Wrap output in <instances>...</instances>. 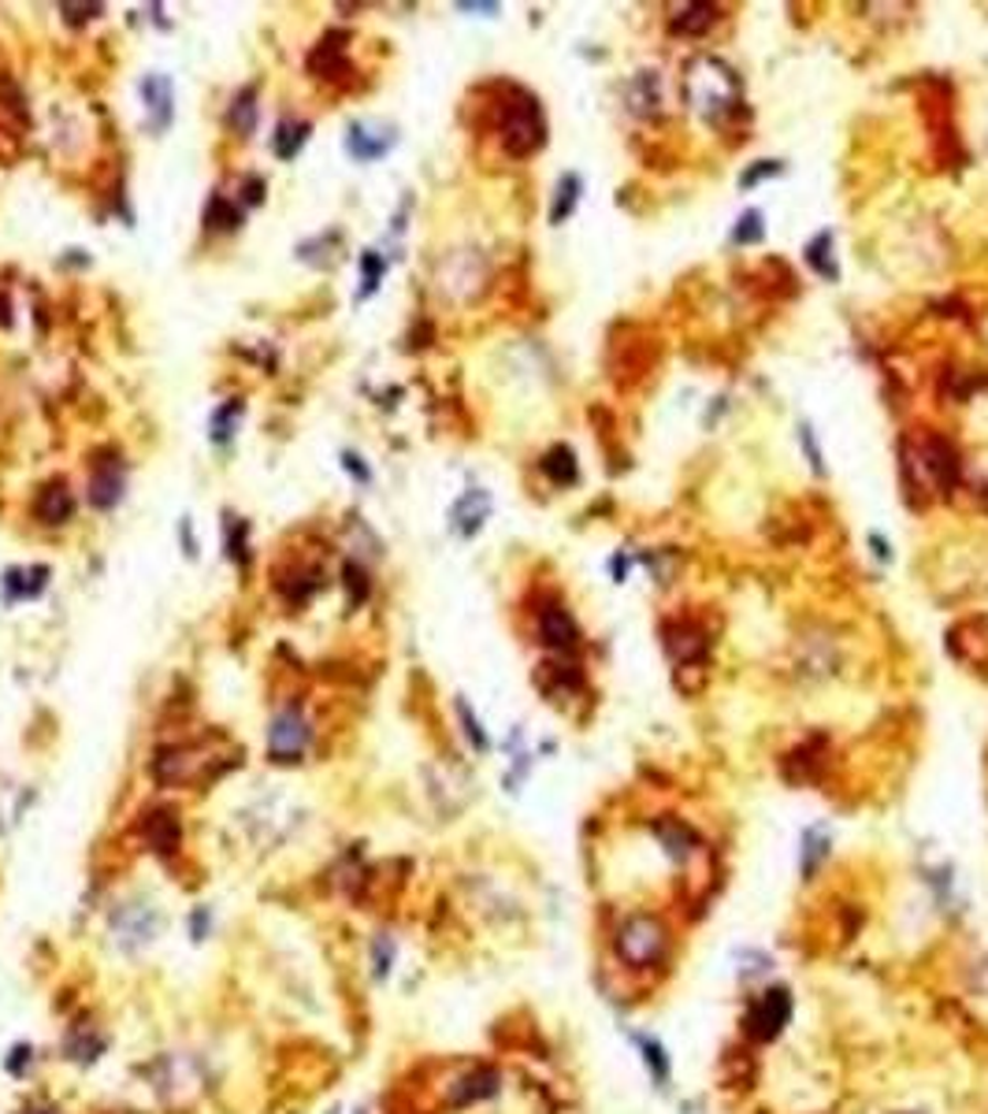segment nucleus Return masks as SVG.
Here are the masks:
<instances>
[{"instance_id": "4c0bfd02", "label": "nucleus", "mask_w": 988, "mask_h": 1114, "mask_svg": "<svg viewBox=\"0 0 988 1114\" xmlns=\"http://www.w3.org/2000/svg\"><path fill=\"white\" fill-rule=\"evenodd\" d=\"M12 323V316H8V301H4V294H0V327H8Z\"/></svg>"}, {"instance_id": "2f4dec72", "label": "nucleus", "mask_w": 988, "mask_h": 1114, "mask_svg": "<svg viewBox=\"0 0 988 1114\" xmlns=\"http://www.w3.org/2000/svg\"><path fill=\"white\" fill-rule=\"evenodd\" d=\"M346 580H350V598H353V606H361L364 595H369V580H364V572L358 565H350L346 569Z\"/></svg>"}, {"instance_id": "0eeeda50", "label": "nucleus", "mask_w": 988, "mask_h": 1114, "mask_svg": "<svg viewBox=\"0 0 988 1114\" xmlns=\"http://www.w3.org/2000/svg\"><path fill=\"white\" fill-rule=\"evenodd\" d=\"M60 1051H64V1059L75 1062V1067H94V1062L105 1059L108 1033H105V1029H97V1026H86V1021H78V1026H71L67 1033H64V1044H60Z\"/></svg>"}, {"instance_id": "6e6552de", "label": "nucleus", "mask_w": 988, "mask_h": 1114, "mask_svg": "<svg viewBox=\"0 0 988 1114\" xmlns=\"http://www.w3.org/2000/svg\"><path fill=\"white\" fill-rule=\"evenodd\" d=\"M539 636H543V643H546L550 650L569 654V650H576L580 628H576V620L569 617L562 606H546L543 613H539Z\"/></svg>"}, {"instance_id": "39448f33", "label": "nucleus", "mask_w": 988, "mask_h": 1114, "mask_svg": "<svg viewBox=\"0 0 988 1114\" xmlns=\"http://www.w3.org/2000/svg\"><path fill=\"white\" fill-rule=\"evenodd\" d=\"M792 1010H796V999L784 985H769L766 993L751 996L747 1004V1015H743V1033L758 1044H769L777 1040L792 1021Z\"/></svg>"}, {"instance_id": "ddd939ff", "label": "nucleus", "mask_w": 988, "mask_h": 1114, "mask_svg": "<svg viewBox=\"0 0 988 1114\" xmlns=\"http://www.w3.org/2000/svg\"><path fill=\"white\" fill-rule=\"evenodd\" d=\"M487 513H491V495H487V490H468L461 502L454 506L450 517H454V528L461 531V535H476V531L484 528Z\"/></svg>"}, {"instance_id": "4be33fe9", "label": "nucleus", "mask_w": 988, "mask_h": 1114, "mask_svg": "<svg viewBox=\"0 0 988 1114\" xmlns=\"http://www.w3.org/2000/svg\"><path fill=\"white\" fill-rule=\"evenodd\" d=\"M34 1062H38L34 1044L19 1040V1044L8 1048V1055H4V1074H8V1078H15V1081H26V1078H30V1070H34Z\"/></svg>"}, {"instance_id": "9b49d317", "label": "nucleus", "mask_w": 988, "mask_h": 1114, "mask_svg": "<svg viewBox=\"0 0 988 1114\" xmlns=\"http://www.w3.org/2000/svg\"><path fill=\"white\" fill-rule=\"evenodd\" d=\"M141 832H146V840H149V847H152V851H157V855L179 851L182 832H179V817L171 814V810L149 814V817H146V825H141Z\"/></svg>"}, {"instance_id": "9d476101", "label": "nucleus", "mask_w": 988, "mask_h": 1114, "mask_svg": "<svg viewBox=\"0 0 988 1114\" xmlns=\"http://www.w3.org/2000/svg\"><path fill=\"white\" fill-rule=\"evenodd\" d=\"M71 513H75V498H71L64 479H53V484H45L38 490L34 517L42 520V524H67Z\"/></svg>"}, {"instance_id": "7ed1b4c3", "label": "nucleus", "mask_w": 988, "mask_h": 1114, "mask_svg": "<svg viewBox=\"0 0 988 1114\" xmlns=\"http://www.w3.org/2000/svg\"><path fill=\"white\" fill-rule=\"evenodd\" d=\"M669 952V929L655 914H628L614 933V955L628 969H655Z\"/></svg>"}, {"instance_id": "f03ea898", "label": "nucleus", "mask_w": 988, "mask_h": 1114, "mask_svg": "<svg viewBox=\"0 0 988 1114\" xmlns=\"http://www.w3.org/2000/svg\"><path fill=\"white\" fill-rule=\"evenodd\" d=\"M684 89H688V105L695 108L699 116H707L710 123L736 116L740 105H743V89H740L736 71H732L729 64H721V60H714V56H699L695 64L688 67Z\"/></svg>"}, {"instance_id": "2eb2a0df", "label": "nucleus", "mask_w": 988, "mask_h": 1114, "mask_svg": "<svg viewBox=\"0 0 988 1114\" xmlns=\"http://www.w3.org/2000/svg\"><path fill=\"white\" fill-rule=\"evenodd\" d=\"M631 1044H636L639 1059H644V1067L650 1070V1078H655V1085L666 1089L669 1081H673V1062H669L666 1048H661V1040L647 1037V1033H631Z\"/></svg>"}, {"instance_id": "c9c22d12", "label": "nucleus", "mask_w": 988, "mask_h": 1114, "mask_svg": "<svg viewBox=\"0 0 988 1114\" xmlns=\"http://www.w3.org/2000/svg\"><path fill=\"white\" fill-rule=\"evenodd\" d=\"M380 272H383L380 257H372V253H369V257H364V294H369L372 286H375V279H380Z\"/></svg>"}, {"instance_id": "4468645a", "label": "nucleus", "mask_w": 988, "mask_h": 1114, "mask_svg": "<svg viewBox=\"0 0 988 1114\" xmlns=\"http://www.w3.org/2000/svg\"><path fill=\"white\" fill-rule=\"evenodd\" d=\"M124 498V476H119L116 465H97L94 476H89V506L94 509H111Z\"/></svg>"}, {"instance_id": "1a4fd4ad", "label": "nucleus", "mask_w": 988, "mask_h": 1114, "mask_svg": "<svg viewBox=\"0 0 988 1114\" xmlns=\"http://www.w3.org/2000/svg\"><path fill=\"white\" fill-rule=\"evenodd\" d=\"M498 1078L491 1067H476V1070H465L461 1078L454 1081V1089H450V1100H454V1107H468V1103H484V1100H491L495 1092H498Z\"/></svg>"}, {"instance_id": "20e7f679", "label": "nucleus", "mask_w": 988, "mask_h": 1114, "mask_svg": "<svg viewBox=\"0 0 988 1114\" xmlns=\"http://www.w3.org/2000/svg\"><path fill=\"white\" fill-rule=\"evenodd\" d=\"M546 141L543 116H539L535 97L513 89V97L502 108V146L509 157H532V152Z\"/></svg>"}, {"instance_id": "aec40b11", "label": "nucleus", "mask_w": 988, "mask_h": 1114, "mask_svg": "<svg viewBox=\"0 0 988 1114\" xmlns=\"http://www.w3.org/2000/svg\"><path fill=\"white\" fill-rule=\"evenodd\" d=\"M543 473L554 479V484H573L576 479V457H573V449L569 446H554L550 454L543 457Z\"/></svg>"}, {"instance_id": "7c9ffc66", "label": "nucleus", "mask_w": 988, "mask_h": 1114, "mask_svg": "<svg viewBox=\"0 0 988 1114\" xmlns=\"http://www.w3.org/2000/svg\"><path fill=\"white\" fill-rule=\"evenodd\" d=\"M238 409H242L238 402H231V405H223L216 416H212V438H216V443H223V438L231 435V421L238 416Z\"/></svg>"}, {"instance_id": "423d86ee", "label": "nucleus", "mask_w": 988, "mask_h": 1114, "mask_svg": "<svg viewBox=\"0 0 988 1114\" xmlns=\"http://www.w3.org/2000/svg\"><path fill=\"white\" fill-rule=\"evenodd\" d=\"M312 743V724L298 707H283L268 724V758L279 765H294L305 758Z\"/></svg>"}, {"instance_id": "a878e982", "label": "nucleus", "mask_w": 988, "mask_h": 1114, "mask_svg": "<svg viewBox=\"0 0 988 1114\" xmlns=\"http://www.w3.org/2000/svg\"><path fill=\"white\" fill-rule=\"evenodd\" d=\"M205 223H209V227H216V231H234V227H238V223H242V212L234 209L231 201L212 198L209 212H205Z\"/></svg>"}, {"instance_id": "412c9836", "label": "nucleus", "mask_w": 988, "mask_h": 1114, "mask_svg": "<svg viewBox=\"0 0 988 1114\" xmlns=\"http://www.w3.org/2000/svg\"><path fill=\"white\" fill-rule=\"evenodd\" d=\"M714 19L718 15H714V8H710V4H691L680 15H673V23H669V26H673L677 34H702L707 26H714Z\"/></svg>"}, {"instance_id": "e433bc0d", "label": "nucleus", "mask_w": 988, "mask_h": 1114, "mask_svg": "<svg viewBox=\"0 0 988 1114\" xmlns=\"http://www.w3.org/2000/svg\"><path fill=\"white\" fill-rule=\"evenodd\" d=\"M346 468H350V473H358V479H361V484H364V479H369V468H364V465H361V457L346 454Z\"/></svg>"}, {"instance_id": "cd10ccee", "label": "nucleus", "mask_w": 988, "mask_h": 1114, "mask_svg": "<svg viewBox=\"0 0 988 1114\" xmlns=\"http://www.w3.org/2000/svg\"><path fill=\"white\" fill-rule=\"evenodd\" d=\"M631 100H644V105H639V112H655L661 94H658V82H655V75H650V71H644V75L631 82Z\"/></svg>"}, {"instance_id": "bb28decb", "label": "nucleus", "mask_w": 988, "mask_h": 1114, "mask_svg": "<svg viewBox=\"0 0 988 1114\" xmlns=\"http://www.w3.org/2000/svg\"><path fill=\"white\" fill-rule=\"evenodd\" d=\"M212 929H216V914H212V906H193L190 911V922H187V933L193 944H205V940L212 936Z\"/></svg>"}, {"instance_id": "c756f323", "label": "nucleus", "mask_w": 988, "mask_h": 1114, "mask_svg": "<svg viewBox=\"0 0 988 1114\" xmlns=\"http://www.w3.org/2000/svg\"><path fill=\"white\" fill-rule=\"evenodd\" d=\"M576 193H580V179L565 176L562 187H557V204H554V223H562L569 212L576 209Z\"/></svg>"}, {"instance_id": "5701e85b", "label": "nucleus", "mask_w": 988, "mask_h": 1114, "mask_svg": "<svg viewBox=\"0 0 988 1114\" xmlns=\"http://www.w3.org/2000/svg\"><path fill=\"white\" fill-rule=\"evenodd\" d=\"M305 135H309V127H305V123H283V127L275 130V141H272V146H275V157H279V160H290L294 152H298V149L305 146Z\"/></svg>"}, {"instance_id": "f257e3e1", "label": "nucleus", "mask_w": 988, "mask_h": 1114, "mask_svg": "<svg viewBox=\"0 0 988 1114\" xmlns=\"http://www.w3.org/2000/svg\"><path fill=\"white\" fill-rule=\"evenodd\" d=\"M168 929V914L157 899L149 895H127L105 911V936L108 947L119 958H141L160 944Z\"/></svg>"}, {"instance_id": "f3484780", "label": "nucleus", "mask_w": 988, "mask_h": 1114, "mask_svg": "<svg viewBox=\"0 0 988 1114\" xmlns=\"http://www.w3.org/2000/svg\"><path fill=\"white\" fill-rule=\"evenodd\" d=\"M394 963H399V940L391 933H375V940L369 944V974L375 985H383L394 974Z\"/></svg>"}, {"instance_id": "b1692460", "label": "nucleus", "mask_w": 988, "mask_h": 1114, "mask_svg": "<svg viewBox=\"0 0 988 1114\" xmlns=\"http://www.w3.org/2000/svg\"><path fill=\"white\" fill-rule=\"evenodd\" d=\"M769 969H773V958L766 952H758V947H743L736 955V974L743 980H751V985H755L758 977H766Z\"/></svg>"}, {"instance_id": "dca6fc26", "label": "nucleus", "mask_w": 988, "mask_h": 1114, "mask_svg": "<svg viewBox=\"0 0 988 1114\" xmlns=\"http://www.w3.org/2000/svg\"><path fill=\"white\" fill-rule=\"evenodd\" d=\"M925 473L933 476V484L952 487L955 476H959V461H955V449L944 443V438H929L925 443Z\"/></svg>"}, {"instance_id": "c85d7f7f", "label": "nucleus", "mask_w": 988, "mask_h": 1114, "mask_svg": "<svg viewBox=\"0 0 988 1114\" xmlns=\"http://www.w3.org/2000/svg\"><path fill=\"white\" fill-rule=\"evenodd\" d=\"M829 855V836H825V829H814L807 832V851H803V870L814 873L818 870V858Z\"/></svg>"}, {"instance_id": "f704fd0d", "label": "nucleus", "mask_w": 988, "mask_h": 1114, "mask_svg": "<svg viewBox=\"0 0 988 1114\" xmlns=\"http://www.w3.org/2000/svg\"><path fill=\"white\" fill-rule=\"evenodd\" d=\"M457 710H461V718H465V732H468V740L476 743V751H487V735L480 732V724H476V718L468 713L465 702H457Z\"/></svg>"}, {"instance_id": "f8f14e48", "label": "nucleus", "mask_w": 988, "mask_h": 1114, "mask_svg": "<svg viewBox=\"0 0 988 1114\" xmlns=\"http://www.w3.org/2000/svg\"><path fill=\"white\" fill-rule=\"evenodd\" d=\"M141 100H146L149 116H152V130H164L171 123V82L164 75H146L141 82Z\"/></svg>"}, {"instance_id": "72a5a7b5", "label": "nucleus", "mask_w": 988, "mask_h": 1114, "mask_svg": "<svg viewBox=\"0 0 988 1114\" xmlns=\"http://www.w3.org/2000/svg\"><path fill=\"white\" fill-rule=\"evenodd\" d=\"M19 1114H67L64 1107H60L56 1100H45V1096H34V1100H26L23 1107H19Z\"/></svg>"}, {"instance_id": "393cba45", "label": "nucleus", "mask_w": 988, "mask_h": 1114, "mask_svg": "<svg viewBox=\"0 0 988 1114\" xmlns=\"http://www.w3.org/2000/svg\"><path fill=\"white\" fill-rule=\"evenodd\" d=\"M386 146H391V141L364 135V127H350V138H346V149H350L358 160H375V157H383Z\"/></svg>"}, {"instance_id": "6ab92c4d", "label": "nucleus", "mask_w": 988, "mask_h": 1114, "mask_svg": "<svg viewBox=\"0 0 988 1114\" xmlns=\"http://www.w3.org/2000/svg\"><path fill=\"white\" fill-rule=\"evenodd\" d=\"M45 576L49 569L34 565V569H12L8 572V595H19V598H34L45 591Z\"/></svg>"}, {"instance_id": "a211bd4d", "label": "nucleus", "mask_w": 988, "mask_h": 1114, "mask_svg": "<svg viewBox=\"0 0 988 1114\" xmlns=\"http://www.w3.org/2000/svg\"><path fill=\"white\" fill-rule=\"evenodd\" d=\"M227 123H231L234 135H242V138L253 135V127H257V89L249 86V89H242V94L231 100Z\"/></svg>"}, {"instance_id": "473e14b6", "label": "nucleus", "mask_w": 988, "mask_h": 1114, "mask_svg": "<svg viewBox=\"0 0 988 1114\" xmlns=\"http://www.w3.org/2000/svg\"><path fill=\"white\" fill-rule=\"evenodd\" d=\"M743 227L736 231V242H758L762 238V216L758 212H747V216L740 220Z\"/></svg>"}]
</instances>
